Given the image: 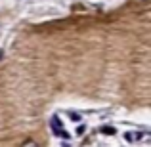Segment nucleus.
<instances>
[{"mask_svg": "<svg viewBox=\"0 0 151 147\" xmlns=\"http://www.w3.org/2000/svg\"><path fill=\"white\" fill-rule=\"evenodd\" d=\"M21 147H38V145H37V143H35V141H33V140H27V141H25V143H23Z\"/></svg>", "mask_w": 151, "mask_h": 147, "instance_id": "obj_3", "label": "nucleus"}, {"mask_svg": "<svg viewBox=\"0 0 151 147\" xmlns=\"http://www.w3.org/2000/svg\"><path fill=\"white\" fill-rule=\"evenodd\" d=\"M124 138H126V141H130V143H136V141H140L142 138H144V132H126Z\"/></svg>", "mask_w": 151, "mask_h": 147, "instance_id": "obj_2", "label": "nucleus"}, {"mask_svg": "<svg viewBox=\"0 0 151 147\" xmlns=\"http://www.w3.org/2000/svg\"><path fill=\"white\" fill-rule=\"evenodd\" d=\"M69 117H71V118H73V120H78V118H81V117H78V115H77V113H69Z\"/></svg>", "mask_w": 151, "mask_h": 147, "instance_id": "obj_5", "label": "nucleus"}, {"mask_svg": "<svg viewBox=\"0 0 151 147\" xmlns=\"http://www.w3.org/2000/svg\"><path fill=\"white\" fill-rule=\"evenodd\" d=\"M101 132H103V134H107V136H113L115 130H113V128H101Z\"/></svg>", "mask_w": 151, "mask_h": 147, "instance_id": "obj_4", "label": "nucleus"}, {"mask_svg": "<svg viewBox=\"0 0 151 147\" xmlns=\"http://www.w3.org/2000/svg\"><path fill=\"white\" fill-rule=\"evenodd\" d=\"M50 124H52V132H54L55 136H61L63 140H69V134L63 130V124H61V120H59L58 117H52Z\"/></svg>", "mask_w": 151, "mask_h": 147, "instance_id": "obj_1", "label": "nucleus"}, {"mask_svg": "<svg viewBox=\"0 0 151 147\" xmlns=\"http://www.w3.org/2000/svg\"><path fill=\"white\" fill-rule=\"evenodd\" d=\"M0 57H2V52H0Z\"/></svg>", "mask_w": 151, "mask_h": 147, "instance_id": "obj_6", "label": "nucleus"}]
</instances>
